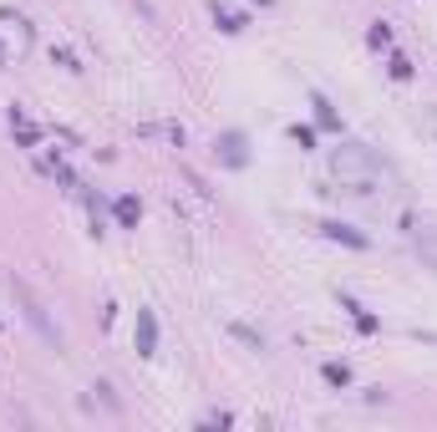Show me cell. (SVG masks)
Listing matches in <instances>:
<instances>
[{
  "label": "cell",
  "instance_id": "cell-4",
  "mask_svg": "<svg viewBox=\"0 0 437 432\" xmlns=\"http://www.w3.org/2000/svg\"><path fill=\"white\" fill-rule=\"evenodd\" d=\"M218 153H224L229 168H244V138H239V133H224V138H218Z\"/></svg>",
  "mask_w": 437,
  "mask_h": 432
},
{
  "label": "cell",
  "instance_id": "cell-6",
  "mask_svg": "<svg viewBox=\"0 0 437 432\" xmlns=\"http://www.w3.org/2000/svg\"><path fill=\"white\" fill-rule=\"evenodd\" d=\"M229 336H234V341H244L249 351H265V336L255 326H244V321H229Z\"/></svg>",
  "mask_w": 437,
  "mask_h": 432
},
{
  "label": "cell",
  "instance_id": "cell-3",
  "mask_svg": "<svg viewBox=\"0 0 437 432\" xmlns=\"http://www.w3.org/2000/svg\"><path fill=\"white\" fill-rule=\"evenodd\" d=\"M321 229H326V239H341V244H351V250H366V244H371L361 229H351V224H336V219H331V224H321Z\"/></svg>",
  "mask_w": 437,
  "mask_h": 432
},
{
  "label": "cell",
  "instance_id": "cell-2",
  "mask_svg": "<svg viewBox=\"0 0 437 432\" xmlns=\"http://www.w3.org/2000/svg\"><path fill=\"white\" fill-rule=\"evenodd\" d=\"M153 351H158V316L138 311V356H153Z\"/></svg>",
  "mask_w": 437,
  "mask_h": 432
},
{
  "label": "cell",
  "instance_id": "cell-11",
  "mask_svg": "<svg viewBox=\"0 0 437 432\" xmlns=\"http://www.w3.org/2000/svg\"><path fill=\"white\" fill-rule=\"evenodd\" d=\"M371 46H392V31L377 21V26H371Z\"/></svg>",
  "mask_w": 437,
  "mask_h": 432
},
{
  "label": "cell",
  "instance_id": "cell-10",
  "mask_svg": "<svg viewBox=\"0 0 437 432\" xmlns=\"http://www.w3.org/2000/svg\"><path fill=\"white\" fill-rule=\"evenodd\" d=\"M290 138H295L300 148H316V133H310V128H300V122H295V128H290Z\"/></svg>",
  "mask_w": 437,
  "mask_h": 432
},
{
  "label": "cell",
  "instance_id": "cell-9",
  "mask_svg": "<svg viewBox=\"0 0 437 432\" xmlns=\"http://www.w3.org/2000/svg\"><path fill=\"white\" fill-rule=\"evenodd\" d=\"M214 16H218V26H224V31H244V21H239L234 11H224L218 0H214Z\"/></svg>",
  "mask_w": 437,
  "mask_h": 432
},
{
  "label": "cell",
  "instance_id": "cell-12",
  "mask_svg": "<svg viewBox=\"0 0 437 432\" xmlns=\"http://www.w3.org/2000/svg\"><path fill=\"white\" fill-rule=\"evenodd\" d=\"M260 6H270V0H260Z\"/></svg>",
  "mask_w": 437,
  "mask_h": 432
},
{
  "label": "cell",
  "instance_id": "cell-7",
  "mask_svg": "<svg viewBox=\"0 0 437 432\" xmlns=\"http://www.w3.org/2000/svg\"><path fill=\"white\" fill-rule=\"evenodd\" d=\"M138 214H143L138 199H117V224H122V229H138Z\"/></svg>",
  "mask_w": 437,
  "mask_h": 432
},
{
  "label": "cell",
  "instance_id": "cell-1",
  "mask_svg": "<svg viewBox=\"0 0 437 432\" xmlns=\"http://www.w3.org/2000/svg\"><path fill=\"white\" fill-rule=\"evenodd\" d=\"M11 290H16V300H21V311H26V321H31V326L41 331V341H46L51 351H61V346H67V336H61V331L51 326V316H46V305L36 300V290H31L26 280H11Z\"/></svg>",
  "mask_w": 437,
  "mask_h": 432
},
{
  "label": "cell",
  "instance_id": "cell-5",
  "mask_svg": "<svg viewBox=\"0 0 437 432\" xmlns=\"http://www.w3.org/2000/svg\"><path fill=\"white\" fill-rule=\"evenodd\" d=\"M310 107H316V122L321 128H331V133H341V117H336V107L321 97V92H310Z\"/></svg>",
  "mask_w": 437,
  "mask_h": 432
},
{
  "label": "cell",
  "instance_id": "cell-8",
  "mask_svg": "<svg viewBox=\"0 0 437 432\" xmlns=\"http://www.w3.org/2000/svg\"><path fill=\"white\" fill-rule=\"evenodd\" d=\"M326 382H331V387H346V382H351V366H346V361H326Z\"/></svg>",
  "mask_w": 437,
  "mask_h": 432
}]
</instances>
